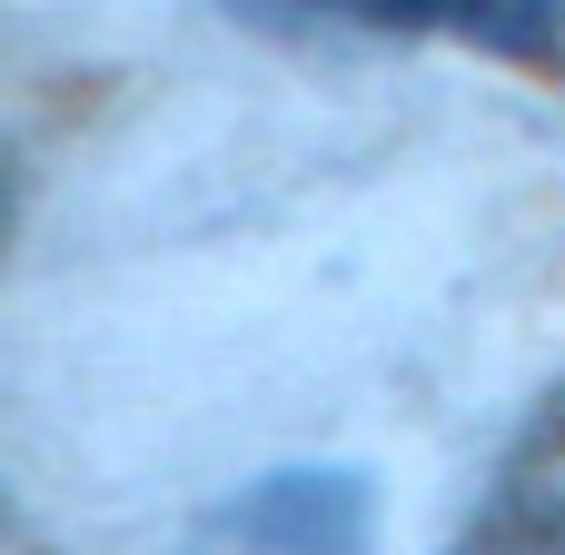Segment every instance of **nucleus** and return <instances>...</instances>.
Masks as SVG:
<instances>
[{
  "mask_svg": "<svg viewBox=\"0 0 565 555\" xmlns=\"http://www.w3.org/2000/svg\"><path fill=\"white\" fill-rule=\"evenodd\" d=\"M457 555H565V377L497 457V487H487L477 526L457 536Z\"/></svg>",
  "mask_w": 565,
  "mask_h": 555,
  "instance_id": "f257e3e1",
  "label": "nucleus"
},
{
  "mask_svg": "<svg viewBox=\"0 0 565 555\" xmlns=\"http://www.w3.org/2000/svg\"><path fill=\"white\" fill-rule=\"evenodd\" d=\"M248 536H268L278 555H358L367 536V487L358 477H268L248 497V516H228Z\"/></svg>",
  "mask_w": 565,
  "mask_h": 555,
  "instance_id": "f03ea898",
  "label": "nucleus"
}]
</instances>
